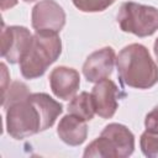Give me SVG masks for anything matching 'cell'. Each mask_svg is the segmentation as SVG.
Returning a JSON list of instances; mask_svg holds the SVG:
<instances>
[{"instance_id":"obj_1","label":"cell","mask_w":158,"mask_h":158,"mask_svg":"<svg viewBox=\"0 0 158 158\" xmlns=\"http://www.w3.org/2000/svg\"><path fill=\"white\" fill-rule=\"evenodd\" d=\"M116 68L121 83L133 89H149L158 83V65L149 51L141 43L123 47L116 57Z\"/></svg>"},{"instance_id":"obj_2","label":"cell","mask_w":158,"mask_h":158,"mask_svg":"<svg viewBox=\"0 0 158 158\" xmlns=\"http://www.w3.org/2000/svg\"><path fill=\"white\" fill-rule=\"evenodd\" d=\"M62 53V41L58 33L49 31H36L31 46L20 60V70L25 79L42 77L48 67L54 63Z\"/></svg>"},{"instance_id":"obj_3","label":"cell","mask_w":158,"mask_h":158,"mask_svg":"<svg viewBox=\"0 0 158 158\" xmlns=\"http://www.w3.org/2000/svg\"><path fill=\"white\" fill-rule=\"evenodd\" d=\"M30 95L4 106L6 110V131L15 139H23L42 132L41 115Z\"/></svg>"},{"instance_id":"obj_4","label":"cell","mask_w":158,"mask_h":158,"mask_svg":"<svg viewBox=\"0 0 158 158\" xmlns=\"http://www.w3.org/2000/svg\"><path fill=\"white\" fill-rule=\"evenodd\" d=\"M116 19L123 32L137 37L152 36L158 30V9L154 6L127 1L121 5Z\"/></svg>"},{"instance_id":"obj_5","label":"cell","mask_w":158,"mask_h":158,"mask_svg":"<svg viewBox=\"0 0 158 158\" xmlns=\"http://www.w3.org/2000/svg\"><path fill=\"white\" fill-rule=\"evenodd\" d=\"M33 35L23 26H6L1 30V57L9 63L16 64L28 51Z\"/></svg>"},{"instance_id":"obj_6","label":"cell","mask_w":158,"mask_h":158,"mask_svg":"<svg viewBox=\"0 0 158 158\" xmlns=\"http://www.w3.org/2000/svg\"><path fill=\"white\" fill-rule=\"evenodd\" d=\"M31 22L35 31L58 33L65 25V12L54 0H41L32 7Z\"/></svg>"},{"instance_id":"obj_7","label":"cell","mask_w":158,"mask_h":158,"mask_svg":"<svg viewBox=\"0 0 158 158\" xmlns=\"http://www.w3.org/2000/svg\"><path fill=\"white\" fill-rule=\"evenodd\" d=\"M116 62L112 47H102L88 56L83 64V74L89 83H98L111 75Z\"/></svg>"},{"instance_id":"obj_8","label":"cell","mask_w":158,"mask_h":158,"mask_svg":"<svg viewBox=\"0 0 158 158\" xmlns=\"http://www.w3.org/2000/svg\"><path fill=\"white\" fill-rule=\"evenodd\" d=\"M91 96L95 106V112L101 118H111L117 107L120 99V89L111 79H102L95 83Z\"/></svg>"},{"instance_id":"obj_9","label":"cell","mask_w":158,"mask_h":158,"mask_svg":"<svg viewBox=\"0 0 158 158\" xmlns=\"http://www.w3.org/2000/svg\"><path fill=\"white\" fill-rule=\"evenodd\" d=\"M49 85L56 98L68 101L75 96L80 86V75L74 68L59 65L52 69Z\"/></svg>"},{"instance_id":"obj_10","label":"cell","mask_w":158,"mask_h":158,"mask_svg":"<svg viewBox=\"0 0 158 158\" xmlns=\"http://www.w3.org/2000/svg\"><path fill=\"white\" fill-rule=\"evenodd\" d=\"M107 139L109 146L114 152L115 158H127L135 151L133 133L121 123H109L100 133Z\"/></svg>"},{"instance_id":"obj_11","label":"cell","mask_w":158,"mask_h":158,"mask_svg":"<svg viewBox=\"0 0 158 158\" xmlns=\"http://www.w3.org/2000/svg\"><path fill=\"white\" fill-rule=\"evenodd\" d=\"M57 135L68 146H80L88 137L86 121L75 115L68 114L60 118L57 127Z\"/></svg>"},{"instance_id":"obj_12","label":"cell","mask_w":158,"mask_h":158,"mask_svg":"<svg viewBox=\"0 0 158 158\" xmlns=\"http://www.w3.org/2000/svg\"><path fill=\"white\" fill-rule=\"evenodd\" d=\"M30 98L40 111L42 120V131L48 130L54 125L58 116L63 112L62 104L46 93H31Z\"/></svg>"},{"instance_id":"obj_13","label":"cell","mask_w":158,"mask_h":158,"mask_svg":"<svg viewBox=\"0 0 158 158\" xmlns=\"http://www.w3.org/2000/svg\"><path fill=\"white\" fill-rule=\"evenodd\" d=\"M68 114L75 115L85 121L93 120L96 112L91 93L89 94L86 91H81L79 95H75L68 104Z\"/></svg>"},{"instance_id":"obj_14","label":"cell","mask_w":158,"mask_h":158,"mask_svg":"<svg viewBox=\"0 0 158 158\" xmlns=\"http://www.w3.org/2000/svg\"><path fill=\"white\" fill-rule=\"evenodd\" d=\"M139 147L146 157H158V130H146L141 135Z\"/></svg>"},{"instance_id":"obj_15","label":"cell","mask_w":158,"mask_h":158,"mask_svg":"<svg viewBox=\"0 0 158 158\" xmlns=\"http://www.w3.org/2000/svg\"><path fill=\"white\" fill-rule=\"evenodd\" d=\"M73 5L83 12H101L116 0H72Z\"/></svg>"},{"instance_id":"obj_16","label":"cell","mask_w":158,"mask_h":158,"mask_svg":"<svg viewBox=\"0 0 158 158\" xmlns=\"http://www.w3.org/2000/svg\"><path fill=\"white\" fill-rule=\"evenodd\" d=\"M144 126L146 130H158V106L146 115Z\"/></svg>"},{"instance_id":"obj_17","label":"cell","mask_w":158,"mask_h":158,"mask_svg":"<svg viewBox=\"0 0 158 158\" xmlns=\"http://www.w3.org/2000/svg\"><path fill=\"white\" fill-rule=\"evenodd\" d=\"M19 2V0H1V10L5 11V10H9L14 6H16Z\"/></svg>"},{"instance_id":"obj_18","label":"cell","mask_w":158,"mask_h":158,"mask_svg":"<svg viewBox=\"0 0 158 158\" xmlns=\"http://www.w3.org/2000/svg\"><path fill=\"white\" fill-rule=\"evenodd\" d=\"M153 49H154V56H156L157 62H158V38H157L156 42H154V47H153Z\"/></svg>"},{"instance_id":"obj_19","label":"cell","mask_w":158,"mask_h":158,"mask_svg":"<svg viewBox=\"0 0 158 158\" xmlns=\"http://www.w3.org/2000/svg\"><path fill=\"white\" fill-rule=\"evenodd\" d=\"M26 2H33V1H36V0H25Z\"/></svg>"}]
</instances>
